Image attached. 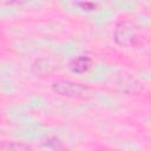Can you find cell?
<instances>
[{
    "label": "cell",
    "instance_id": "obj_4",
    "mask_svg": "<svg viewBox=\"0 0 151 151\" xmlns=\"http://www.w3.org/2000/svg\"><path fill=\"white\" fill-rule=\"evenodd\" d=\"M0 151H31V149L22 144L2 143V144H0Z\"/></svg>",
    "mask_w": 151,
    "mask_h": 151
},
{
    "label": "cell",
    "instance_id": "obj_6",
    "mask_svg": "<svg viewBox=\"0 0 151 151\" xmlns=\"http://www.w3.org/2000/svg\"><path fill=\"white\" fill-rule=\"evenodd\" d=\"M77 5L80 6L81 9H84V11H91L96 7V4H93V2H78Z\"/></svg>",
    "mask_w": 151,
    "mask_h": 151
},
{
    "label": "cell",
    "instance_id": "obj_5",
    "mask_svg": "<svg viewBox=\"0 0 151 151\" xmlns=\"http://www.w3.org/2000/svg\"><path fill=\"white\" fill-rule=\"evenodd\" d=\"M46 145H47L50 149H52L53 151H59V150L61 149V144H60V142H59L57 138H54V137L48 138L47 142H46Z\"/></svg>",
    "mask_w": 151,
    "mask_h": 151
},
{
    "label": "cell",
    "instance_id": "obj_1",
    "mask_svg": "<svg viewBox=\"0 0 151 151\" xmlns=\"http://www.w3.org/2000/svg\"><path fill=\"white\" fill-rule=\"evenodd\" d=\"M52 88L57 94H60L63 97H71V98L80 97L85 91V87L81 84L70 80H57L53 83Z\"/></svg>",
    "mask_w": 151,
    "mask_h": 151
},
{
    "label": "cell",
    "instance_id": "obj_2",
    "mask_svg": "<svg viewBox=\"0 0 151 151\" xmlns=\"http://www.w3.org/2000/svg\"><path fill=\"white\" fill-rule=\"evenodd\" d=\"M134 33L132 31V28L125 26V25H122V26H118L116 28V32H114V39L117 40V42H119L120 45H132L133 40H134Z\"/></svg>",
    "mask_w": 151,
    "mask_h": 151
},
{
    "label": "cell",
    "instance_id": "obj_3",
    "mask_svg": "<svg viewBox=\"0 0 151 151\" xmlns=\"http://www.w3.org/2000/svg\"><path fill=\"white\" fill-rule=\"evenodd\" d=\"M92 60L87 55H78L70 63V68L74 73H84L91 67Z\"/></svg>",
    "mask_w": 151,
    "mask_h": 151
}]
</instances>
